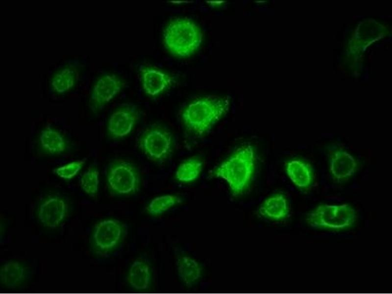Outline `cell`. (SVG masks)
I'll use <instances>...</instances> for the list:
<instances>
[{
	"mask_svg": "<svg viewBox=\"0 0 392 294\" xmlns=\"http://www.w3.org/2000/svg\"><path fill=\"white\" fill-rule=\"evenodd\" d=\"M254 161L253 147L245 145L223 162L215 173L227 182L234 194H239L249 185L254 172Z\"/></svg>",
	"mask_w": 392,
	"mask_h": 294,
	"instance_id": "cell-1",
	"label": "cell"
},
{
	"mask_svg": "<svg viewBox=\"0 0 392 294\" xmlns=\"http://www.w3.org/2000/svg\"><path fill=\"white\" fill-rule=\"evenodd\" d=\"M229 101L225 98H203L190 104L182 118L186 126L198 135L207 132L226 113Z\"/></svg>",
	"mask_w": 392,
	"mask_h": 294,
	"instance_id": "cell-2",
	"label": "cell"
},
{
	"mask_svg": "<svg viewBox=\"0 0 392 294\" xmlns=\"http://www.w3.org/2000/svg\"><path fill=\"white\" fill-rule=\"evenodd\" d=\"M202 35L198 26L186 19L171 21L164 33L166 47L174 55L187 56L194 53L200 46Z\"/></svg>",
	"mask_w": 392,
	"mask_h": 294,
	"instance_id": "cell-3",
	"label": "cell"
},
{
	"mask_svg": "<svg viewBox=\"0 0 392 294\" xmlns=\"http://www.w3.org/2000/svg\"><path fill=\"white\" fill-rule=\"evenodd\" d=\"M356 217L355 211L347 204L321 205L307 216L309 225L319 228L340 229L351 226Z\"/></svg>",
	"mask_w": 392,
	"mask_h": 294,
	"instance_id": "cell-4",
	"label": "cell"
},
{
	"mask_svg": "<svg viewBox=\"0 0 392 294\" xmlns=\"http://www.w3.org/2000/svg\"><path fill=\"white\" fill-rule=\"evenodd\" d=\"M107 180L114 192L125 195L137 190L140 176L137 169L133 165L122 160L115 162L111 166L108 172Z\"/></svg>",
	"mask_w": 392,
	"mask_h": 294,
	"instance_id": "cell-5",
	"label": "cell"
},
{
	"mask_svg": "<svg viewBox=\"0 0 392 294\" xmlns=\"http://www.w3.org/2000/svg\"><path fill=\"white\" fill-rule=\"evenodd\" d=\"M140 147L151 159L159 161L165 159L172 147V136L166 130L153 127L147 130L140 140Z\"/></svg>",
	"mask_w": 392,
	"mask_h": 294,
	"instance_id": "cell-6",
	"label": "cell"
},
{
	"mask_svg": "<svg viewBox=\"0 0 392 294\" xmlns=\"http://www.w3.org/2000/svg\"><path fill=\"white\" fill-rule=\"evenodd\" d=\"M139 114L132 105H126L116 110L108 122V131L115 138H121L128 135L136 124Z\"/></svg>",
	"mask_w": 392,
	"mask_h": 294,
	"instance_id": "cell-7",
	"label": "cell"
},
{
	"mask_svg": "<svg viewBox=\"0 0 392 294\" xmlns=\"http://www.w3.org/2000/svg\"><path fill=\"white\" fill-rule=\"evenodd\" d=\"M122 87V81L114 74H106L100 77L95 83L91 99L97 107H101L111 100Z\"/></svg>",
	"mask_w": 392,
	"mask_h": 294,
	"instance_id": "cell-8",
	"label": "cell"
},
{
	"mask_svg": "<svg viewBox=\"0 0 392 294\" xmlns=\"http://www.w3.org/2000/svg\"><path fill=\"white\" fill-rule=\"evenodd\" d=\"M122 228L118 222L112 220L100 222L96 227L94 239L97 245L102 249L112 248L119 241Z\"/></svg>",
	"mask_w": 392,
	"mask_h": 294,
	"instance_id": "cell-9",
	"label": "cell"
},
{
	"mask_svg": "<svg viewBox=\"0 0 392 294\" xmlns=\"http://www.w3.org/2000/svg\"><path fill=\"white\" fill-rule=\"evenodd\" d=\"M65 210L66 205L62 199L58 197L50 198L41 205L39 219L45 225L55 227L63 219Z\"/></svg>",
	"mask_w": 392,
	"mask_h": 294,
	"instance_id": "cell-10",
	"label": "cell"
},
{
	"mask_svg": "<svg viewBox=\"0 0 392 294\" xmlns=\"http://www.w3.org/2000/svg\"><path fill=\"white\" fill-rule=\"evenodd\" d=\"M142 74L143 88L147 94L152 96L162 92L172 81L169 75L154 69H143Z\"/></svg>",
	"mask_w": 392,
	"mask_h": 294,
	"instance_id": "cell-11",
	"label": "cell"
},
{
	"mask_svg": "<svg viewBox=\"0 0 392 294\" xmlns=\"http://www.w3.org/2000/svg\"><path fill=\"white\" fill-rule=\"evenodd\" d=\"M356 164L354 158L343 151L337 152L330 162V171L339 179L346 178L354 172Z\"/></svg>",
	"mask_w": 392,
	"mask_h": 294,
	"instance_id": "cell-12",
	"label": "cell"
},
{
	"mask_svg": "<svg viewBox=\"0 0 392 294\" xmlns=\"http://www.w3.org/2000/svg\"><path fill=\"white\" fill-rule=\"evenodd\" d=\"M286 171L290 179L297 187L307 188L311 185L312 173L306 164L299 160H292L287 164Z\"/></svg>",
	"mask_w": 392,
	"mask_h": 294,
	"instance_id": "cell-13",
	"label": "cell"
},
{
	"mask_svg": "<svg viewBox=\"0 0 392 294\" xmlns=\"http://www.w3.org/2000/svg\"><path fill=\"white\" fill-rule=\"evenodd\" d=\"M40 142L44 150L52 154L61 153L66 147L64 138L60 133L51 128L45 129L41 132Z\"/></svg>",
	"mask_w": 392,
	"mask_h": 294,
	"instance_id": "cell-14",
	"label": "cell"
},
{
	"mask_svg": "<svg viewBox=\"0 0 392 294\" xmlns=\"http://www.w3.org/2000/svg\"><path fill=\"white\" fill-rule=\"evenodd\" d=\"M128 280L132 287L136 290L147 289L150 281L148 266L142 261H134L129 270Z\"/></svg>",
	"mask_w": 392,
	"mask_h": 294,
	"instance_id": "cell-15",
	"label": "cell"
},
{
	"mask_svg": "<svg viewBox=\"0 0 392 294\" xmlns=\"http://www.w3.org/2000/svg\"><path fill=\"white\" fill-rule=\"evenodd\" d=\"M262 212L273 219L285 218L288 213L286 198L282 195H276L265 200L260 208Z\"/></svg>",
	"mask_w": 392,
	"mask_h": 294,
	"instance_id": "cell-16",
	"label": "cell"
},
{
	"mask_svg": "<svg viewBox=\"0 0 392 294\" xmlns=\"http://www.w3.org/2000/svg\"><path fill=\"white\" fill-rule=\"evenodd\" d=\"M24 272L23 268L18 262L9 261L1 268V282L7 288H15L22 281Z\"/></svg>",
	"mask_w": 392,
	"mask_h": 294,
	"instance_id": "cell-17",
	"label": "cell"
},
{
	"mask_svg": "<svg viewBox=\"0 0 392 294\" xmlns=\"http://www.w3.org/2000/svg\"><path fill=\"white\" fill-rule=\"evenodd\" d=\"M177 271L180 278L187 285L194 283L200 275V268L198 263L187 256H183L178 260Z\"/></svg>",
	"mask_w": 392,
	"mask_h": 294,
	"instance_id": "cell-18",
	"label": "cell"
},
{
	"mask_svg": "<svg viewBox=\"0 0 392 294\" xmlns=\"http://www.w3.org/2000/svg\"><path fill=\"white\" fill-rule=\"evenodd\" d=\"M202 168V163L198 159L190 158L178 167L175 178L182 182H189L196 180L200 173Z\"/></svg>",
	"mask_w": 392,
	"mask_h": 294,
	"instance_id": "cell-19",
	"label": "cell"
},
{
	"mask_svg": "<svg viewBox=\"0 0 392 294\" xmlns=\"http://www.w3.org/2000/svg\"><path fill=\"white\" fill-rule=\"evenodd\" d=\"M76 74L74 70L64 68L57 73L51 82L53 89L58 93H64L74 85Z\"/></svg>",
	"mask_w": 392,
	"mask_h": 294,
	"instance_id": "cell-20",
	"label": "cell"
},
{
	"mask_svg": "<svg viewBox=\"0 0 392 294\" xmlns=\"http://www.w3.org/2000/svg\"><path fill=\"white\" fill-rule=\"evenodd\" d=\"M180 201L179 197L175 196L167 195L160 196L151 201L147 209L148 213L152 215L160 214Z\"/></svg>",
	"mask_w": 392,
	"mask_h": 294,
	"instance_id": "cell-21",
	"label": "cell"
},
{
	"mask_svg": "<svg viewBox=\"0 0 392 294\" xmlns=\"http://www.w3.org/2000/svg\"><path fill=\"white\" fill-rule=\"evenodd\" d=\"M99 172L95 168L85 172L80 178V186L83 191L90 195H94L98 190Z\"/></svg>",
	"mask_w": 392,
	"mask_h": 294,
	"instance_id": "cell-22",
	"label": "cell"
},
{
	"mask_svg": "<svg viewBox=\"0 0 392 294\" xmlns=\"http://www.w3.org/2000/svg\"><path fill=\"white\" fill-rule=\"evenodd\" d=\"M85 163V160L74 161L58 168L55 172L60 177L71 179L74 176Z\"/></svg>",
	"mask_w": 392,
	"mask_h": 294,
	"instance_id": "cell-23",
	"label": "cell"
}]
</instances>
